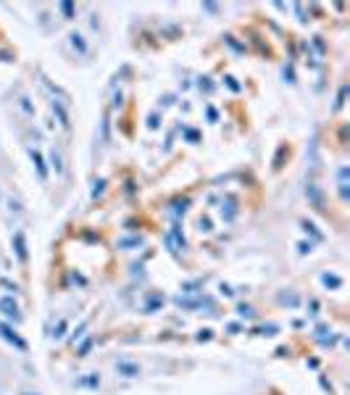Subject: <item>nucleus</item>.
I'll return each mask as SVG.
<instances>
[{"label": "nucleus", "mask_w": 350, "mask_h": 395, "mask_svg": "<svg viewBox=\"0 0 350 395\" xmlns=\"http://www.w3.org/2000/svg\"><path fill=\"white\" fill-rule=\"evenodd\" d=\"M187 203H190V201H182V203H174V214H185V211H187Z\"/></svg>", "instance_id": "16"}, {"label": "nucleus", "mask_w": 350, "mask_h": 395, "mask_svg": "<svg viewBox=\"0 0 350 395\" xmlns=\"http://www.w3.org/2000/svg\"><path fill=\"white\" fill-rule=\"evenodd\" d=\"M158 306H163V295H150V300H148L145 311H156Z\"/></svg>", "instance_id": "11"}, {"label": "nucleus", "mask_w": 350, "mask_h": 395, "mask_svg": "<svg viewBox=\"0 0 350 395\" xmlns=\"http://www.w3.org/2000/svg\"><path fill=\"white\" fill-rule=\"evenodd\" d=\"M58 8H61V11H64V13H66V19H71V13H74V6H71V3H61Z\"/></svg>", "instance_id": "15"}, {"label": "nucleus", "mask_w": 350, "mask_h": 395, "mask_svg": "<svg viewBox=\"0 0 350 395\" xmlns=\"http://www.w3.org/2000/svg\"><path fill=\"white\" fill-rule=\"evenodd\" d=\"M90 345H93V340H87L82 348H79V356H87V351H90Z\"/></svg>", "instance_id": "18"}, {"label": "nucleus", "mask_w": 350, "mask_h": 395, "mask_svg": "<svg viewBox=\"0 0 350 395\" xmlns=\"http://www.w3.org/2000/svg\"><path fill=\"white\" fill-rule=\"evenodd\" d=\"M50 161H53V169L61 174L64 172V163H61V156H58V150H50Z\"/></svg>", "instance_id": "12"}, {"label": "nucleus", "mask_w": 350, "mask_h": 395, "mask_svg": "<svg viewBox=\"0 0 350 395\" xmlns=\"http://www.w3.org/2000/svg\"><path fill=\"white\" fill-rule=\"evenodd\" d=\"M322 285L324 287H332V290H340V287H342V277H337V274H322Z\"/></svg>", "instance_id": "6"}, {"label": "nucleus", "mask_w": 350, "mask_h": 395, "mask_svg": "<svg viewBox=\"0 0 350 395\" xmlns=\"http://www.w3.org/2000/svg\"><path fill=\"white\" fill-rule=\"evenodd\" d=\"M237 314L245 316V319H250V316H253V308H250V306H237Z\"/></svg>", "instance_id": "14"}, {"label": "nucleus", "mask_w": 350, "mask_h": 395, "mask_svg": "<svg viewBox=\"0 0 350 395\" xmlns=\"http://www.w3.org/2000/svg\"><path fill=\"white\" fill-rule=\"evenodd\" d=\"M279 303H282V306H290V308H295L298 303H300V298H298L295 293H282V295H279Z\"/></svg>", "instance_id": "9"}, {"label": "nucleus", "mask_w": 350, "mask_h": 395, "mask_svg": "<svg viewBox=\"0 0 350 395\" xmlns=\"http://www.w3.org/2000/svg\"><path fill=\"white\" fill-rule=\"evenodd\" d=\"M221 216H224V221H232V219L237 216V206H235V201H226V208L221 206Z\"/></svg>", "instance_id": "8"}, {"label": "nucleus", "mask_w": 350, "mask_h": 395, "mask_svg": "<svg viewBox=\"0 0 350 395\" xmlns=\"http://www.w3.org/2000/svg\"><path fill=\"white\" fill-rule=\"evenodd\" d=\"M32 161H35V166H37V172H40V179H48V169H45V161H42V156L37 153V150H32Z\"/></svg>", "instance_id": "7"}, {"label": "nucleus", "mask_w": 350, "mask_h": 395, "mask_svg": "<svg viewBox=\"0 0 350 395\" xmlns=\"http://www.w3.org/2000/svg\"><path fill=\"white\" fill-rule=\"evenodd\" d=\"M13 248H16L19 261H21V264H26L29 253H26V240H24V232H16V235H13Z\"/></svg>", "instance_id": "4"}, {"label": "nucleus", "mask_w": 350, "mask_h": 395, "mask_svg": "<svg viewBox=\"0 0 350 395\" xmlns=\"http://www.w3.org/2000/svg\"><path fill=\"white\" fill-rule=\"evenodd\" d=\"M103 185H105V182H103V179H100V182H98V187H95V190H93V198H98V195H100V192H103Z\"/></svg>", "instance_id": "21"}, {"label": "nucleus", "mask_w": 350, "mask_h": 395, "mask_svg": "<svg viewBox=\"0 0 350 395\" xmlns=\"http://www.w3.org/2000/svg\"><path fill=\"white\" fill-rule=\"evenodd\" d=\"M71 45H74V48H77L82 55L87 53V42L82 40V35H77V32H74V35H71Z\"/></svg>", "instance_id": "10"}, {"label": "nucleus", "mask_w": 350, "mask_h": 395, "mask_svg": "<svg viewBox=\"0 0 350 395\" xmlns=\"http://www.w3.org/2000/svg\"><path fill=\"white\" fill-rule=\"evenodd\" d=\"M100 385V374L98 372H90V377L77 379V387H98Z\"/></svg>", "instance_id": "5"}, {"label": "nucleus", "mask_w": 350, "mask_h": 395, "mask_svg": "<svg viewBox=\"0 0 350 395\" xmlns=\"http://www.w3.org/2000/svg\"><path fill=\"white\" fill-rule=\"evenodd\" d=\"M116 374H121V377H140L142 374V369H140V363H134V361H127V358H119L116 361Z\"/></svg>", "instance_id": "2"}, {"label": "nucleus", "mask_w": 350, "mask_h": 395, "mask_svg": "<svg viewBox=\"0 0 350 395\" xmlns=\"http://www.w3.org/2000/svg\"><path fill=\"white\" fill-rule=\"evenodd\" d=\"M298 248H300V253H311V242H300Z\"/></svg>", "instance_id": "20"}, {"label": "nucleus", "mask_w": 350, "mask_h": 395, "mask_svg": "<svg viewBox=\"0 0 350 395\" xmlns=\"http://www.w3.org/2000/svg\"><path fill=\"white\" fill-rule=\"evenodd\" d=\"M64 329H66V322H61L58 324V332H53V337H61V335H64Z\"/></svg>", "instance_id": "19"}, {"label": "nucleus", "mask_w": 350, "mask_h": 395, "mask_svg": "<svg viewBox=\"0 0 350 395\" xmlns=\"http://www.w3.org/2000/svg\"><path fill=\"white\" fill-rule=\"evenodd\" d=\"M119 245H121V248H132V245H142V240H140V237H132V240H121Z\"/></svg>", "instance_id": "13"}, {"label": "nucleus", "mask_w": 350, "mask_h": 395, "mask_svg": "<svg viewBox=\"0 0 350 395\" xmlns=\"http://www.w3.org/2000/svg\"><path fill=\"white\" fill-rule=\"evenodd\" d=\"M21 395H32V392H21Z\"/></svg>", "instance_id": "22"}, {"label": "nucleus", "mask_w": 350, "mask_h": 395, "mask_svg": "<svg viewBox=\"0 0 350 395\" xmlns=\"http://www.w3.org/2000/svg\"><path fill=\"white\" fill-rule=\"evenodd\" d=\"M0 335H3V337H6L11 345H16L19 351H26V343H24V340L16 335V332H13V327H11V324H0Z\"/></svg>", "instance_id": "3"}, {"label": "nucleus", "mask_w": 350, "mask_h": 395, "mask_svg": "<svg viewBox=\"0 0 350 395\" xmlns=\"http://www.w3.org/2000/svg\"><path fill=\"white\" fill-rule=\"evenodd\" d=\"M200 232H211V221L208 219H200Z\"/></svg>", "instance_id": "17"}, {"label": "nucleus", "mask_w": 350, "mask_h": 395, "mask_svg": "<svg viewBox=\"0 0 350 395\" xmlns=\"http://www.w3.org/2000/svg\"><path fill=\"white\" fill-rule=\"evenodd\" d=\"M0 311H3V316H8L11 322H21V311H19V303L13 298H0Z\"/></svg>", "instance_id": "1"}]
</instances>
